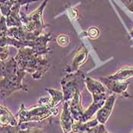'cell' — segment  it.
<instances>
[{
    "instance_id": "obj_1",
    "label": "cell",
    "mask_w": 133,
    "mask_h": 133,
    "mask_svg": "<svg viewBox=\"0 0 133 133\" xmlns=\"http://www.w3.org/2000/svg\"><path fill=\"white\" fill-rule=\"evenodd\" d=\"M57 41H58L59 44H60L61 46H65V45H67L69 43V40L67 36H65V35H60V36L58 37Z\"/></svg>"
}]
</instances>
